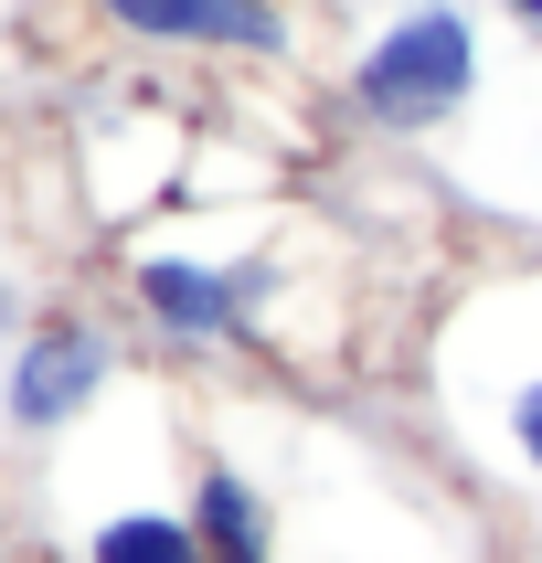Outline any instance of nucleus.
<instances>
[{
    "mask_svg": "<svg viewBox=\"0 0 542 563\" xmlns=\"http://www.w3.org/2000/svg\"><path fill=\"white\" fill-rule=\"evenodd\" d=\"M405 426L510 553L542 563V245H489L414 298Z\"/></svg>",
    "mask_w": 542,
    "mask_h": 563,
    "instance_id": "f257e3e1",
    "label": "nucleus"
},
{
    "mask_svg": "<svg viewBox=\"0 0 542 563\" xmlns=\"http://www.w3.org/2000/svg\"><path fill=\"white\" fill-rule=\"evenodd\" d=\"M223 426V415H213ZM287 426V468H266L234 426L255 468L277 478L287 510V563H500V521L457 489V478L414 446V426H373V415H330V405H277Z\"/></svg>",
    "mask_w": 542,
    "mask_h": 563,
    "instance_id": "f03ea898",
    "label": "nucleus"
},
{
    "mask_svg": "<svg viewBox=\"0 0 542 563\" xmlns=\"http://www.w3.org/2000/svg\"><path fill=\"white\" fill-rule=\"evenodd\" d=\"M309 298V266L277 223H245L234 245L213 234V202H181L170 234H128L118 245V309L128 330L181 362V373H213V362H287V309Z\"/></svg>",
    "mask_w": 542,
    "mask_h": 563,
    "instance_id": "7ed1b4c3",
    "label": "nucleus"
},
{
    "mask_svg": "<svg viewBox=\"0 0 542 563\" xmlns=\"http://www.w3.org/2000/svg\"><path fill=\"white\" fill-rule=\"evenodd\" d=\"M500 54L510 22L489 0H362V22L341 32V64H330V96L373 150L436 159L478 118Z\"/></svg>",
    "mask_w": 542,
    "mask_h": 563,
    "instance_id": "20e7f679",
    "label": "nucleus"
},
{
    "mask_svg": "<svg viewBox=\"0 0 542 563\" xmlns=\"http://www.w3.org/2000/svg\"><path fill=\"white\" fill-rule=\"evenodd\" d=\"M118 394H128V341H118V319L75 309V298L32 309L0 341V437L32 446V457H54L64 437H86Z\"/></svg>",
    "mask_w": 542,
    "mask_h": 563,
    "instance_id": "39448f33",
    "label": "nucleus"
},
{
    "mask_svg": "<svg viewBox=\"0 0 542 563\" xmlns=\"http://www.w3.org/2000/svg\"><path fill=\"white\" fill-rule=\"evenodd\" d=\"M96 32H118L128 54L159 64H234V75H287L309 22L298 0H86Z\"/></svg>",
    "mask_w": 542,
    "mask_h": 563,
    "instance_id": "423d86ee",
    "label": "nucleus"
},
{
    "mask_svg": "<svg viewBox=\"0 0 542 563\" xmlns=\"http://www.w3.org/2000/svg\"><path fill=\"white\" fill-rule=\"evenodd\" d=\"M181 510H191V532H202V553H213V563H287L277 478L255 468L223 426H202V437L181 446Z\"/></svg>",
    "mask_w": 542,
    "mask_h": 563,
    "instance_id": "0eeeda50",
    "label": "nucleus"
},
{
    "mask_svg": "<svg viewBox=\"0 0 542 563\" xmlns=\"http://www.w3.org/2000/svg\"><path fill=\"white\" fill-rule=\"evenodd\" d=\"M64 563H213L202 532H191L181 489H107V500H75L54 542Z\"/></svg>",
    "mask_w": 542,
    "mask_h": 563,
    "instance_id": "6e6552de",
    "label": "nucleus"
},
{
    "mask_svg": "<svg viewBox=\"0 0 542 563\" xmlns=\"http://www.w3.org/2000/svg\"><path fill=\"white\" fill-rule=\"evenodd\" d=\"M32 319V287H22V266H11V255H0V341H11V330H22Z\"/></svg>",
    "mask_w": 542,
    "mask_h": 563,
    "instance_id": "1a4fd4ad",
    "label": "nucleus"
},
{
    "mask_svg": "<svg viewBox=\"0 0 542 563\" xmlns=\"http://www.w3.org/2000/svg\"><path fill=\"white\" fill-rule=\"evenodd\" d=\"M489 11H500V22L521 32V43H542V0H489Z\"/></svg>",
    "mask_w": 542,
    "mask_h": 563,
    "instance_id": "9d476101",
    "label": "nucleus"
}]
</instances>
